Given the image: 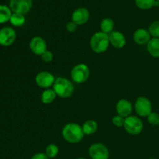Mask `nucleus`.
Listing matches in <instances>:
<instances>
[{"instance_id":"nucleus-30","label":"nucleus","mask_w":159,"mask_h":159,"mask_svg":"<svg viewBox=\"0 0 159 159\" xmlns=\"http://www.w3.org/2000/svg\"><path fill=\"white\" fill-rule=\"evenodd\" d=\"M76 159H86V158H83V157H80V158H76Z\"/></svg>"},{"instance_id":"nucleus-10","label":"nucleus","mask_w":159,"mask_h":159,"mask_svg":"<svg viewBox=\"0 0 159 159\" xmlns=\"http://www.w3.org/2000/svg\"><path fill=\"white\" fill-rule=\"evenodd\" d=\"M16 38V33L13 28L5 26L0 30V45L9 47L13 44Z\"/></svg>"},{"instance_id":"nucleus-7","label":"nucleus","mask_w":159,"mask_h":159,"mask_svg":"<svg viewBox=\"0 0 159 159\" xmlns=\"http://www.w3.org/2000/svg\"><path fill=\"white\" fill-rule=\"evenodd\" d=\"M89 155L91 159H109L110 152L102 143H94L89 148Z\"/></svg>"},{"instance_id":"nucleus-26","label":"nucleus","mask_w":159,"mask_h":159,"mask_svg":"<svg viewBox=\"0 0 159 159\" xmlns=\"http://www.w3.org/2000/svg\"><path fill=\"white\" fill-rule=\"evenodd\" d=\"M124 122H125V118L120 115H116L112 119V123L113 125L116 127H124Z\"/></svg>"},{"instance_id":"nucleus-12","label":"nucleus","mask_w":159,"mask_h":159,"mask_svg":"<svg viewBox=\"0 0 159 159\" xmlns=\"http://www.w3.org/2000/svg\"><path fill=\"white\" fill-rule=\"evenodd\" d=\"M90 18V12L86 8L80 7L76 9L71 14V21L78 26L85 24Z\"/></svg>"},{"instance_id":"nucleus-4","label":"nucleus","mask_w":159,"mask_h":159,"mask_svg":"<svg viewBox=\"0 0 159 159\" xmlns=\"http://www.w3.org/2000/svg\"><path fill=\"white\" fill-rule=\"evenodd\" d=\"M90 75L89 68L84 63L75 65L71 71V79L77 84H82L86 82Z\"/></svg>"},{"instance_id":"nucleus-2","label":"nucleus","mask_w":159,"mask_h":159,"mask_svg":"<svg viewBox=\"0 0 159 159\" xmlns=\"http://www.w3.org/2000/svg\"><path fill=\"white\" fill-rule=\"evenodd\" d=\"M109 34H105L102 31H99L93 34L89 40L90 48L93 52L96 54H102L106 52L110 46Z\"/></svg>"},{"instance_id":"nucleus-19","label":"nucleus","mask_w":159,"mask_h":159,"mask_svg":"<svg viewBox=\"0 0 159 159\" xmlns=\"http://www.w3.org/2000/svg\"><path fill=\"white\" fill-rule=\"evenodd\" d=\"M99 26H100V30L102 32L107 34H110L113 31L115 23L111 18H104L101 20Z\"/></svg>"},{"instance_id":"nucleus-11","label":"nucleus","mask_w":159,"mask_h":159,"mask_svg":"<svg viewBox=\"0 0 159 159\" xmlns=\"http://www.w3.org/2000/svg\"><path fill=\"white\" fill-rule=\"evenodd\" d=\"M30 50L33 54L35 55L41 56L43 52L47 51V42L43 37L40 36H36L34 37L30 40L29 43Z\"/></svg>"},{"instance_id":"nucleus-27","label":"nucleus","mask_w":159,"mask_h":159,"mask_svg":"<svg viewBox=\"0 0 159 159\" xmlns=\"http://www.w3.org/2000/svg\"><path fill=\"white\" fill-rule=\"evenodd\" d=\"M40 57H41V59L43 60V61H44L45 63H50L54 59V54H53V53L51 51L47 50L45 52H43L42 54V55Z\"/></svg>"},{"instance_id":"nucleus-5","label":"nucleus","mask_w":159,"mask_h":159,"mask_svg":"<svg viewBox=\"0 0 159 159\" xmlns=\"http://www.w3.org/2000/svg\"><path fill=\"white\" fill-rule=\"evenodd\" d=\"M124 129L126 132L130 135H138L142 132L144 128V124L142 120L140 119V117L136 116H127L125 118V122L124 125Z\"/></svg>"},{"instance_id":"nucleus-28","label":"nucleus","mask_w":159,"mask_h":159,"mask_svg":"<svg viewBox=\"0 0 159 159\" xmlns=\"http://www.w3.org/2000/svg\"><path fill=\"white\" fill-rule=\"evenodd\" d=\"M65 28H66L67 31H68V32L74 33L75 32L76 30H77L78 25L75 24L74 22L69 21L66 23V25H65Z\"/></svg>"},{"instance_id":"nucleus-29","label":"nucleus","mask_w":159,"mask_h":159,"mask_svg":"<svg viewBox=\"0 0 159 159\" xmlns=\"http://www.w3.org/2000/svg\"><path fill=\"white\" fill-rule=\"evenodd\" d=\"M30 159H50L48 156L46 155V154L43 153V152H38V153H36L31 157Z\"/></svg>"},{"instance_id":"nucleus-25","label":"nucleus","mask_w":159,"mask_h":159,"mask_svg":"<svg viewBox=\"0 0 159 159\" xmlns=\"http://www.w3.org/2000/svg\"><path fill=\"white\" fill-rule=\"evenodd\" d=\"M148 122L152 126H158L159 125V114L157 113H151L148 116Z\"/></svg>"},{"instance_id":"nucleus-24","label":"nucleus","mask_w":159,"mask_h":159,"mask_svg":"<svg viewBox=\"0 0 159 159\" xmlns=\"http://www.w3.org/2000/svg\"><path fill=\"white\" fill-rule=\"evenodd\" d=\"M151 36L154 38H159V20L152 22L148 27Z\"/></svg>"},{"instance_id":"nucleus-13","label":"nucleus","mask_w":159,"mask_h":159,"mask_svg":"<svg viewBox=\"0 0 159 159\" xmlns=\"http://www.w3.org/2000/svg\"><path fill=\"white\" fill-rule=\"evenodd\" d=\"M133 111V106L129 100L126 99H121L116 102V112L118 115L126 118L130 116Z\"/></svg>"},{"instance_id":"nucleus-9","label":"nucleus","mask_w":159,"mask_h":159,"mask_svg":"<svg viewBox=\"0 0 159 159\" xmlns=\"http://www.w3.org/2000/svg\"><path fill=\"white\" fill-rule=\"evenodd\" d=\"M55 79L54 76L51 72L42 71L37 74L35 77V82L40 88L47 89H51V87H53Z\"/></svg>"},{"instance_id":"nucleus-18","label":"nucleus","mask_w":159,"mask_h":159,"mask_svg":"<svg viewBox=\"0 0 159 159\" xmlns=\"http://www.w3.org/2000/svg\"><path fill=\"white\" fill-rule=\"evenodd\" d=\"M56 97H57V95L53 89H47L41 93L40 100L43 104L48 105V104L52 103L55 100Z\"/></svg>"},{"instance_id":"nucleus-6","label":"nucleus","mask_w":159,"mask_h":159,"mask_svg":"<svg viewBox=\"0 0 159 159\" xmlns=\"http://www.w3.org/2000/svg\"><path fill=\"white\" fill-rule=\"evenodd\" d=\"M134 110L137 114L141 117H148L152 113V102L145 96H140L135 101Z\"/></svg>"},{"instance_id":"nucleus-20","label":"nucleus","mask_w":159,"mask_h":159,"mask_svg":"<svg viewBox=\"0 0 159 159\" xmlns=\"http://www.w3.org/2000/svg\"><path fill=\"white\" fill-rule=\"evenodd\" d=\"M12 14L9 6L0 5V24L9 22Z\"/></svg>"},{"instance_id":"nucleus-15","label":"nucleus","mask_w":159,"mask_h":159,"mask_svg":"<svg viewBox=\"0 0 159 159\" xmlns=\"http://www.w3.org/2000/svg\"><path fill=\"white\" fill-rule=\"evenodd\" d=\"M152 39L148 30L139 28L134 32L133 40L138 45H147Z\"/></svg>"},{"instance_id":"nucleus-21","label":"nucleus","mask_w":159,"mask_h":159,"mask_svg":"<svg viewBox=\"0 0 159 159\" xmlns=\"http://www.w3.org/2000/svg\"><path fill=\"white\" fill-rule=\"evenodd\" d=\"M25 22H26V19H25L24 15L19 13H12L9 20V23L13 26H16V27L22 26L24 24Z\"/></svg>"},{"instance_id":"nucleus-31","label":"nucleus","mask_w":159,"mask_h":159,"mask_svg":"<svg viewBox=\"0 0 159 159\" xmlns=\"http://www.w3.org/2000/svg\"><path fill=\"white\" fill-rule=\"evenodd\" d=\"M149 159H156V158H149Z\"/></svg>"},{"instance_id":"nucleus-22","label":"nucleus","mask_w":159,"mask_h":159,"mask_svg":"<svg viewBox=\"0 0 159 159\" xmlns=\"http://www.w3.org/2000/svg\"><path fill=\"white\" fill-rule=\"evenodd\" d=\"M45 154L50 159L54 158L57 156L59 153V148L57 144H49L45 148Z\"/></svg>"},{"instance_id":"nucleus-3","label":"nucleus","mask_w":159,"mask_h":159,"mask_svg":"<svg viewBox=\"0 0 159 159\" xmlns=\"http://www.w3.org/2000/svg\"><path fill=\"white\" fill-rule=\"evenodd\" d=\"M52 89L55 92L57 96L62 99L71 97L75 91V87L72 82L63 77H58L55 79Z\"/></svg>"},{"instance_id":"nucleus-23","label":"nucleus","mask_w":159,"mask_h":159,"mask_svg":"<svg viewBox=\"0 0 159 159\" xmlns=\"http://www.w3.org/2000/svg\"><path fill=\"white\" fill-rule=\"evenodd\" d=\"M155 1L156 0H135V4L139 9L147 10L154 7Z\"/></svg>"},{"instance_id":"nucleus-8","label":"nucleus","mask_w":159,"mask_h":159,"mask_svg":"<svg viewBox=\"0 0 159 159\" xmlns=\"http://www.w3.org/2000/svg\"><path fill=\"white\" fill-rule=\"evenodd\" d=\"M33 6V0H10L9 8L13 13L25 15Z\"/></svg>"},{"instance_id":"nucleus-1","label":"nucleus","mask_w":159,"mask_h":159,"mask_svg":"<svg viewBox=\"0 0 159 159\" xmlns=\"http://www.w3.org/2000/svg\"><path fill=\"white\" fill-rule=\"evenodd\" d=\"M61 135L65 141L70 144H78L85 136L82 126L77 123H68L65 124L61 130Z\"/></svg>"},{"instance_id":"nucleus-17","label":"nucleus","mask_w":159,"mask_h":159,"mask_svg":"<svg viewBox=\"0 0 159 159\" xmlns=\"http://www.w3.org/2000/svg\"><path fill=\"white\" fill-rule=\"evenodd\" d=\"M85 135L94 134L98 130V124L94 120H88L82 126Z\"/></svg>"},{"instance_id":"nucleus-14","label":"nucleus","mask_w":159,"mask_h":159,"mask_svg":"<svg viewBox=\"0 0 159 159\" xmlns=\"http://www.w3.org/2000/svg\"><path fill=\"white\" fill-rule=\"evenodd\" d=\"M110 43L116 49H121L127 43V40L123 33L118 30H113L109 34Z\"/></svg>"},{"instance_id":"nucleus-16","label":"nucleus","mask_w":159,"mask_h":159,"mask_svg":"<svg viewBox=\"0 0 159 159\" xmlns=\"http://www.w3.org/2000/svg\"><path fill=\"white\" fill-rule=\"evenodd\" d=\"M148 52L152 57L158 58L159 57V38L152 37L147 44Z\"/></svg>"},{"instance_id":"nucleus-32","label":"nucleus","mask_w":159,"mask_h":159,"mask_svg":"<svg viewBox=\"0 0 159 159\" xmlns=\"http://www.w3.org/2000/svg\"><path fill=\"white\" fill-rule=\"evenodd\" d=\"M156 1H158V2H159V0H156Z\"/></svg>"}]
</instances>
